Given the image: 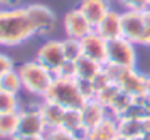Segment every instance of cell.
<instances>
[{
    "label": "cell",
    "instance_id": "44dd1931",
    "mask_svg": "<svg viewBox=\"0 0 150 140\" xmlns=\"http://www.w3.org/2000/svg\"><path fill=\"white\" fill-rule=\"evenodd\" d=\"M131 102H132V97L121 89V92L118 93V96H116V97L110 102V105L108 106V111H109L110 115H113V117H116V118H121V117L125 114V111L128 109V106H129Z\"/></svg>",
    "mask_w": 150,
    "mask_h": 140
},
{
    "label": "cell",
    "instance_id": "e0dca14e",
    "mask_svg": "<svg viewBox=\"0 0 150 140\" xmlns=\"http://www.w3.org/2000/svg\"><path fill=\"white\" fill-rule=\"evenodd\" d=\"M75 66V78L78 80H94V77L103 69V65L88 59L86 56H80L74 62Z\"/></svg>",
    "mask_w": 150,
    "mask_h": 140
},
{
    "label": "cell",
    "instance_id": "4dcf8cb0",
    "mask_svg": "<svg viewBox=\"0 0 150 140\" xmlns=\"http://www.w3.org/2000/svg\"><path fill=\"white\" fill-rule=\"evenodd\" d=\"M115 140H131V139H127V137H122V136H118Z\"/></svg>",
    "mask_w": 150,
    "mask_h": 140
},
{
    "label": "cell",
    "instance_id": "6da1fadb",
    "mask_svg": "<svg viewBox=\"0 0 150 140\" xmlns=\"http://www.w3.org/2000/svg\"><path fill=\"white\" fill-rule=\"evenodd\" d=\"M35 36L25 8L0 9V46L15 47Z\"/></svg>",
    "mask_w": 150,
    "mask_h": 140
},
{
    "label": "cell",
    "instance_id": "9a60e30c",
    "mask_svg": "<svg viewBox=\"0 0 150 140\" xmlns=\"http://www.w3.org/2000/svg\"><path fill=\"white\" fill-rule=\"evenodd\" d=\"M119 136L118 130V118L113 115H108L99 125L90 130L86 137L88 140H115Z\"/></svg>",
    "mask_w": 150,
    "mask_h": 140
},
{
    "label": "cell",
    "instance_id": "52a82bcc",
    "mask_svg": "<svg viewBox=\"0 0 150 140\" xmlns=\"http://www.w3.org/2000/svg\"><path fill=\"white\" fill-rule=\"evenodd\" d=\"M25 9H27V15L33 24V28L35 31V36H47L54 30L56 15L49 6L40 5V3H33V5L25 6Z\"/></svg>",
    "mask_w": 150,
    "mask_h": 140
},
{
    "label": "cell",
    "instance_id": "1f68e13d",
    "mask_svg": "<svg viewBox=\"0 0 150 140\" xmlns=\"http://www.w3.org/2000/svg\"><path fill=\"white\" fill-rule=\"evenodd\" d=\"M78 140H88L87 137H78Z\"/></svg>",
    "mask_w": 150,
    "mask_h": 140
},
{
    "label": "cell",
    "instance_id": "277c9868",
    "mask_svg": "<svg viewBox=\"0 0 150 140\" xmlns=\"http://www.w3.org/2000/svg\"><path fill=\"white\" fill-rule=\"evenodd\" d=\"M135 43L118 37L108 41V63L121 68H137V49Z\"/></svg>",
    "mask_w": 150,
    "mask_h": 140
},
{
    "label": "cell",
    "instance_id": "5bb4252c",
    "mask_svg": "<svg viewBox=\"0 0 150 140\" xmlns=\"http://www.w3.org/2000/svg\"><path fill=\"white\" fill-rule=\"evenodd\" d=\"M121 14L122 12H118L115 9H110L102 18V21L94 27V30L103 38H106L108 41L115 40L118 37H122L121 36Z\"/></svg>",
    "mask_w": 150,
    "mask_h": 140
},
{
    "label": "cell",
    "instance_id": "83f0119b",
    "mask_svg": "<svg viewBox=\"0 0 150 140\" xmlns=\"http://www.w3.org/2000/svg\"><path fill=\"white\" fill-rule=\"evenodd\" d=\"M57 77H65V78H75V66H74V62H69L66 60L63 63V66L60 68V71L56 74ZM54 75V77H56Z\"/></svg>",
    "mask_w": 150,
    "mask_h": 140
},
{
    "label": "cell",
    "instance_id": "d6a6232c",
    "mask_svg": "<svg viewBox=\"0 0 150 140\" xmlns=\"http://www.w3.org/2000/svg\"><path fill=\"white\" fill-rule=\"evenodd\" d=\"M146 96H149V97H150V92H149V93H147V95H146Z\"/></svg>",
    "mask_w": 150,
    "mask_h": 140
},
{
    "label": "cell",
    "instance_id": "2e32d148",
    "mask_svg": "<svg viewBox=\"0 0 150 140\" xmlns=\"http://www.w3.org/2000/svg\"><path fill=\"white\" fill-rule=\"evenodd\" d=\"M38 111L41 114V118L49 128H57L62 127V121H63V115H65V108H62L57 103L49 102V100H41V103L38 105Z\"/></svg>",
    "mask_w": 150,
    "mask_h": 140
},
{
    "label": "cell",
    "instance_id": "836d02e7",
    "mask_svg": "<svg viewBox=\"0 0 150 140\" xmlns=\"http://www.w3.org/2000/svg\"><path fill=\"white\" fill-rule=\"evenodd\" d=\"M149 2H150V0H149Z\"/></svg>",
    "mask_w": 150,
    "mask_h": 140
},
{
    "label": "cell",
    "instance_id": "603a6c76",
    "mask_svg": "<svg viewBox=\"0 0 150 140\" xmlns=\"http://www.w3.org/2000/svg\"><path fill=\"white\" fill-rule=\"evenodd\" d=\"M62 46H63L65 58L69 62H75L80 56H83V53H81V41L77 40V38L66 37L65 40H62Z\"/></svg>",
    "mask_w": 150,
    "mask_h": 140
},
{
    "label": "cell",
    "instance_id": "7c38bea8",
    "mask_svg": "<svg viewBox=\"0 0 150 140\" xmlns=\"http://www.w3.org/2000/svg\"><path fill=\"white\" fill-rule=\"evenodd\" d=\"M80 112H81V118H83V125H84L86 134L90 130H93L96 125H99L109 115L108 108L96 97L86 100L84 105L81 106Z\"/></svg>",
    "mask_w": 150,
    "mask_h": 140
},
{
    "label": "cell",
    "instance_id": "cb8c5ba5",
    "mask_svg": "<svg viewBox=\"0 0 150 140\" xmlns=\"http://www.w3.org/2000/svg\"><path fill=\"white\" fill-rule=\"evenodd\" d=\"M46 140H78V136H75L74 133L68 131L63 127L57 128H49L44 134Z\"/></svg>",
    "mask_w": 150,
    "mask_h": 140
},
{
    "label": "cell",
    "instance_id": "f1b7e54d",
    "mask_svg": "<svg viewBox=\"0 0 150 140\" xmlns=\"http://www.w3.org/2000/svg\"><path fill=\"white\" fill-rule=\"evenodd\" d=\"M137 46H143V47H150V22L146 24L144 31L141 34V37L137 41Z\"/></svg>",
    "mask_w": 150,
    "mask_h": 140
},
{
    "label": "cell",
    "instance_id": "d4e9b609",
    "mask_svg": "<svg viewBox=\"0 0 150 140\" xmlns=\"http://www.w3.org/2000/svg\"><path fill=\"white\" fill-rule=\"evenodd\" d=\"M121 6L125 11H134V12H144L150 9L149 0H119Z\"/></svg>",
    "mask_w": 150,
    "mask_h": 140
},
{
    "label": "cell",
    "instance_id": "3957f363",
    "mask_svg": "<svg viewBox=\"0 0 150 140\" xmlns=\"http://www.w3.org/2000/svg\"><path fill=\"white\" fill-rule=\"evenodd\" d=\"M18 72L21 75L24 90L41 99L44 97V95L47 93L49 87L54 80V74L49 71L46 66H43L40 62H37L35 59L24 62L18 68Z\"/></svg>",
    "mask_w": 150,
    "mask_h": 140
},
{
    "label": "cell",
    "instance_id": "ac0fdd59",
    "mask_svg": "<svg viewBox=\"0 0 150 140\" xmlns=\"http://www.w3.org/2000/svg\"><path fill=\"white\" fill-rule=\"evenodd\" d=\"M62 127L78 137H86V130L83 125V118H81L80 109H66L65 115H63Z\"/></svg>",
    "mask_w": 150,
    "mask_h": 140
},
{
    "label": "cell",
    "instance_id": "ffe728a7",
    "mask_svg": "<svg viewBox=\"0 0 150 140\" xmlns=\"http://www.w3.org/2000/svg\"><path fill=\"white\" fill-rule=\"evenodd\" d=\"M0 90L12 93V95H19L21 90H24L22 80H21L18 69H12V71L0 77Z\"/></svg>",
    "mask_w": 150,
    "mask_h": 140
},
{
    "label": "cell",
    "instance_id": "9c48e42d",
    "mask_svg": "<svg viewBox=\"0 0 150 140\" xmlns=\"http://www.w3.org/2000/svg\"><path fill=\"white\" fill-rule=\"evenodd\" d=\"M63 30L66 37L81 40L88 33H91L94 27L88 22V19L83 15V12L78 8H72L63 16Z\"/></svg>",
    "mask_w": 150,
    "mask_h": 140
},
{
    "label": "cell",
    "instance_id": "7402d4cb",
    "mask_svg": "<svg viewBox=\"0 0 150 140\" xmlns=\"http://www.w3.org/2000/svg\"><path fill=\"white\" fill-rule=\"evenodd\" d=\"M21 109L22 106H21V100L18 95H12V93L0 90V114L19 112Z\"/></svg>",
    "mask_w": 150,
    "mask_h": 140
},
{
    "label": "cell",
    "instance_id": "f546056e",
    "mask_svg": "<svg viewBox=\"0 0 150 140\" xmlns=\"http://www.w3.org/2000/svg\"><path fill=\"white\" fill-rule=\"evenodd\" d=\"M12 140H46L44 136H21V134H16Z\"/></svg>",
    "mask_w": 150,
    "mask_h": 140
},
{
    "label": "cell",
    "instance_id": "ba28073f",
    "mask_svg": "<svg viewBox=\"0 0 150 140\" xmlns=\"http://www.w3.org/2000/svg\"><path fill=\"white\" fill-rule=\"evenodd\" d=\"M81 53L83 56L93 59L102 65L108 63V40L103 38L96 30L88 33L81 40Z\"/></svg>",
    "mask_w": 150,
    "mask_h": 140
},
{
    "label": "cell",
    "instance_id": "5b68a950",
    "mask_svg": "<svg viewBox=\"0 0 150 140\" xmlns=\"http://www.w3.org/2000/svg\"><path fill=\"white\" fill-rule=\"evenodd\" d=\"M35 60L56 75L63 66V63L66 62L62 40H47L46 43H43L37 50Z\"/></svg>",
    "mask_w": 150,
    "mask_h": 140
},
{
    "label": "cell",
    "instance_id": "4316f807",
    "mask_svg": "<svg viewBox=\"0 0 150 140\" xmlns=\"http://www.w3.org/2000/svg\"><path fill=\"white\" fill-rule=\"evenodd\" d=\"M12 69H15V63H13L12 58L5 55L3 52H0V77L5 75L9 71H12Z\"/></svg>",
    "mask_w": 150,
    "mask_h": 140
},
{
    "label": "cell",
    "instance_id": "d6986e66",
    "mask_svg": "<svg viewBox=\"0 0 150 140\" xmlns=\"http://www.w3.org/2000/svg\"><path fill=\"white\" fill-rule=\"evenodd\" d=\"M19 112L0 114V139H13L18 134Z\"/></svg>",
    "mask_w": 150,
    "mask_h": 140
},
{
    "label": "cell",
    "instance_id": "8992f818",
    "mask_svg": "<svg viewBox=\"0 0 150 140\" xmlns=\"http://www.w3.org/2000/svg\"><path fill=\"white\" fill-rule=\"evenodd\" d=\"M131 97L146 96L150 92V77L137 71V68H124L116 83Z\"/></svg>",
    "mask_w": 150,
    "mask_h": 140
},
{
    "label": "cell",
    "instance_id": "4fadbf2b",
    "mask_svg": "<svg viewBox=\"0 0 150 140\" xmlns=\"http://www.w3.org/2000/svg\"><path fill=\"white\" fill-rule=\"evenodd\" d=\"M77 8L83 12V15L93 27H96L102 21V18L112 9L109 0H81Z\"/></svg>",
    "mask_w": 150,
    "mask_h": 140
},
{
    "label": "cell",
    "instance_id": "8fae6325",
    "mask_svg": "<svg viewBox=\"0 0 150 140\" xmlns=\"http://www.w3.org/2000/svg\"><path fill=\"white\" fill-rule=\"evenodd\" d=\"M147 21L144 18V12L124 11L121 14V36L137 44L141 37Z\"/></svg>",
    "mask_w": 150,
    "mask_h": 140
},
{
    "label": "cell",
    "instance_id": "30bf717a",
    "mask_svg": "<svg viewBox=\"0 0 150 140\" xmlns=\"http://www.w3.org/2000/svg\"><path fill=\"white\" fill-rule=\"evenodd\" d=\"M46 131H47V127L41 118L38 105L35 108H24L19 111L18 134H21V136H44Z\"/></svg>",
    "mask_w": 150,
    "mask_h": 140
},
{
    "label": "cell",
    "instance_id": "484cf974",
    "mask_svg": "<svg viewBox=\"0 0 150 140\" xmlns=\"http://www.w3.org/2000/svg\"><path fill=\"white\" fill-rule=\"evenodd\" d=\"M77 83H78L80 92H81V95L86 97V100L96 97V93H97V92H96V87H94V84H93L91 80H78V78H77Z\"/></svg>",
    "mask_w": 150,
    "mask_h": 140
},
{
    "label": "cell",
    "instance_id": "7a4b0ae2",
    "mask_svg": "<svg viewBox=\"0 0 150 140\" xmlns=\"http://www.w3.org/2000/svg\"><path fill=\"white\" fill-rule=\"evenodd\" d=\"M43 99L57 103L65 109H81L86 102V97L80 92L77 78H65L57 75Z\"/></svg>",
    "mask_w": 150,
    "mask_h": 140
}]
</instances>
